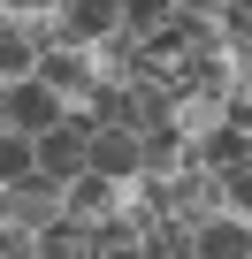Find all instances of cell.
<instances>
[{"label":"cell","mask_w":252,"mask_h":259,"mask_svg":"<svg viewBox=\"0 0 252 259\" xmlns=\"http://www.w3.org/2000/svg\"><path fill=\"white\" fill-rule=\"evenodd\" d=\"M84 138H92V114H84V107H61V122L31 138V145H39V168H46L54 183H69V176L84 168Z\"/></svg>","instance_id":"1"},{"label":"cell","mask_w":252,"mask_h":259,"mask_svg":"<svg viewBox=\"0 0 252 259\" xmlns=\"http://www.w3.org/2000/svg\"><path fill=\"white\" fill-rule=\"evenodd\" d=\"M31 76H39L61 107H84V99H92V84H99V69H92V54H84V46H46Z\"/></svg>","instance_id":"2"},{"label":"cell","mask_w":252,"mask_h":259,"mask_svg":"<svg viewBox=\"0 0 252 259\" xmlns=\"http://www.w3.org/2000/svg\"><path fill=\"white\" fill-rule=\"evenodd\" d=\"M8 221H16V229H31V236H39V229H54V221H61V183H54L46 168H31L23 183H8Z\"/></svg>","instance_id":"3"},{"label":"cell","mask_w":252,"mask_h":259,"mask_svg":"<svg viewBox=\"0 0 252 259\" xmlns=\"http://www.w3.org/2000/svg\"><path fill=\"white\" fill-rule=\"evenodd\" d=\"M191 259H252V221L244 213H206L191 229Z\"/></svg>","instance_id":"4"},{"label":"cell","mask_w":252,"mask_h":259,"mask_svg":"<svg viewBox=\"0 0 252 259\" xmlns=\"http://www.w3.org/2000/svg\"><path fill=\"white\" fill-rule=\"evenodd\" d=\"M84 168L107 183H130L138 176V130H92L84 138Z\"/></svg>","instance_id":"5"},{"label":"cell","mask_w":252,"mask_h":259,"mask_svg":"<svg viewBox=\"0 0 252 259\" xmlns=\"http://www.w3.org/2000/svg\"><path fill=\"white\" fill-rule=\"evenodd\" d=\"M61 122V99L39 84V76H23V84H8V130H23V138H39V130H54Z\"/></svg>","instance_id":"6"},{"label":"cell","mask_w":252,"mask_h":259,"mask_svg":"<svg viewBox=\"0 0 252 259\" xmlns=\"http://www.w3.org/2000/svg\"><path fill=\"white\" fill-rule=\"evenodd\" d=\"M191 160L214 176V168H252V130H237V122H214L206 138L191 145Z\"/></svg>","instance_id":"7"},{"label":"cell","mask_w":252,"mask_h":259,"mask_svg":"<svg viewBox=\"0 0 252 259\" xmlns=\"http://www.w3.org/2000/svg\"><path fill=\"white\" fill-rule=\"evenodd\" d=\"M138 259H191V229H184L176 213H153V221L138 229Z\"/></svg>","instance_id":"8"},{"label":"cell","mask_w":252,"mask_h":259,"mask_svg":"<svg viewBox=\"0 0 252 259\" xmlns=\"http://www.w3.org/2000/svg\"><path fill=\"white\" fill-rule=\"evenodd\" d=\"M31 259H84V229H77V221L39 229V236H31Z\"/></svg>","instance_id":"9"},{"label":"cell","mask_w":252,"mask_h":259,"mask_svg":"<svg viewBox=\"0 0 252 259\" xmlns=\"http://www.w3.org/2000/svg\"><path fill=\"white\" fill-rule=\"evenodd\" d=\"M176 8H168V0H115V23L122 31H130V38H146V31H161Z\"/></svg>","instance_id":"10"},{"label":"cell","mask_w":252,"mask_h":259,"mask_svg":"<svg viewBox=\"0 0 252 259\" xmlns=\"http://www.w3.org/2000/svg\"><path fill=\"white\" fill-rule=\"evenodd\" d=\"M39 168V145L23 138V130H0V183H23Z\"/></svg>","instance_id":"11"},{"label":"cell","mask_w":252,"mask_h":259,"mask_svg":"<svg viewBox=\"0 0 252 259\" xmlns=\"http://www.w3.org/2000/svg\"><path fill=\"white\" fill-rule=\"evenodd\" d=\"M31 69H39V46L23 31H0V84H23Z\"/></svg>","instance_id":"12"},{"label":"cell","mask_w":252,"mask_h":259,"mask_svg":"<svg viewBox=\"0 0 252 259\" xmlns=\"http://www.w3.org/2000/svg\"><path fill=\"white\" fill-rule=\"evenodd\" d=\"M0 259H31V229H16V221H0Z\"/></svg>","instance_id":"13"},{"label":"cell","mask_w":252,"mask_h":259,"mask_svg":"<svg viewBox=\"0 0 252 259\" xmlns=\"http://www.w3.org/2000/svg\"><path fill=\"white\" fill-rule=\"evenodd\" d=\"M176 16H222V0H168Z\"/></svg>","instance_id":"14"},{"label":"cell","mask_w":252,"mask_h":259,"mask_svg":"<svg viewBox=\"0 0 252 259\" xmlns=\"http://www.w3.org/2000/svg\"><path fill=\"white\" fill-rule=\"evenodd\" d=\"M0 130H8V84H0Z\"/></svg>","instance_id":"15"},{"label":"cell","mask_w":252,"mask_h":259,"mask_svg":"<svg viewBox=\"0 0 252 259\" xmlns=\"http://www.w3.org/2000/svg\"><path fill=\"white\" fill-rule=\"evenodd\" d=\"M0 221H8V183H0Z\"/></svg>","instance_id":"16"}]
</instances>
